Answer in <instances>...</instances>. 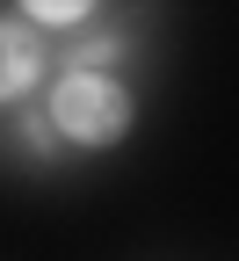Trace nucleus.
I'll use <instances>...</instances> for the list:
<instances>
[{
    "mask_svg": "<svg viewBox=\"0 0 239 261\" xmlns=\"http://www.w3.org/2000/svg\"><path fill=\"white\" fill-rule=\"evenodd\" d=\"M44 116H51L58 138H73V145H116L130 130V87L109 80V73H65L51 87Z\"/></svg>",
    "mask_w": 239,
    "mask_h": 261,
    "instance_id": "obj_1",
    "label": "nucleus"
},
{
    "mask_svg": "<svg viewBox=\"0 0 239 261\" xmlns=\"http://www.w3.org/2000/svg\"><path fill=\"white\" fill-rule=\"evenodd\" d=\"M29 80H37V51H29V37H22V29H8V22H0V102H15Z\"/></svg>",
    "mask_w": 239,
    "mask_h": 261,
    "instance_id": "obj_2",
    "label": "nucleus"
}]
</instances>
